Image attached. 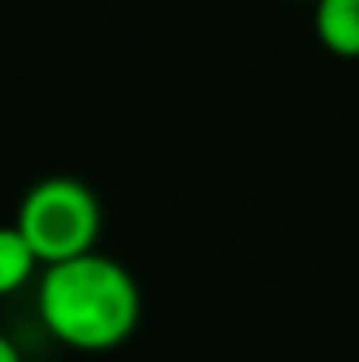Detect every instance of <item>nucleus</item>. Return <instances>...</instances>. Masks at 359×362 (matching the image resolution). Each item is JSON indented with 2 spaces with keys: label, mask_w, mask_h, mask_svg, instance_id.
Segmentation results:
<instances>
[{
  "label": "nucleus",
  "mask_w": 359,
  "mask_h": 362,
  "mask_svg": "<svg viewBox=\"0 0 359 362\" xmlns=\"http://www.w3.org/2000/svg\"><path fill=\"white\" fill-rule=\"evenodd\" d=\"M314 28L328 53L359 60V0H314Z\"/></svg>",
  "instance_id": "3"
},
{
  "label": "nucleus",
  "mask_w": 359,
  "mask_h": 362,
  "mask_svg": "<svg viewBox=\"0 0 359 362\" xmlns=\"http://www.w3.org/2000/svg\"><path fill=\"white\" fill-rule=\"evenodd\" d=\"M0 362H25L21 352H18V345H14L7 334H0Z\"/></svg>",
  "instance_id": "5"
},
{
  "label": "nucleus",
  "mask_w": 359,
  "mask_h": 362,
  "mask_svg": "<svg viewBox=\"0 0 359 362\" xmlns=\"http://www.w3.org/2000/svg\"><path fill=\"white\" fill-rule=\"evenodd\" d=\"M39 320L67 349H117L141 320L137 281L123 264L96 250L50 264L39 278Z\"/></svg>",
  "instance_id": "1"
},
{
  "label": "nucleus",
  "mask_w": 359,
  "mask_h": 362,
  "mask_svg": "<svg viewBox=\"0 0 359 362\" xmlns=\"http://www.w3.org/2000/svg\"><path fill=\"white\" fill-rule=\"evenodd\" d=\"M35 250L21 236L18 226H0V296L18 292L35 274Z\"/></svg>",
  "instance_id": "4"
},
{
  "label": "nucleus",
  "mask_w": 359,
  "mask_h": 362,
  "mask_svg": "<svg viewBox=\"0 0 359 362\" xmlns=\"http://www.w3.org/2000/svg\"><path fill=\"white\" fill-rule=\"evenodd\" d=\"M14 226L35 250L39 264L50 267V264L96 250L103 211H99L96 194L81 180L50 176V180H39L25 194Z\"/></svg>",
  "instance_id": "2"
}]
</instances>
